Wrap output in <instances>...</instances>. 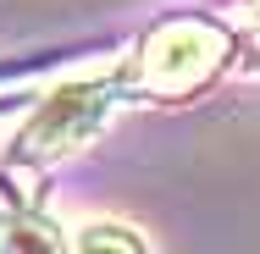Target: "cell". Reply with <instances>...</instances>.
I'll return each mask as SVG.
<instances>
[{"label": "cell", "instance_id": "obj_1", "mask_svg": "<svg viewBox=\"0 0 260 254\" xmlns=\"http://www.w3.org/2000/svg\"><path fill=\"white\" fill-rule=\"evenodd\" d=\"M122 100V78L116 72H89V78H72L50 89L39 111L28 116V127L17 133V160H61V155L83 150Z\"/></svg>", "mask_w": 260, "mask_h": 254}, {"label": "cell", "instance_id": "obj_2", "mask_svg": "<svg viewBox=\"0 0 260 254\" xmlns=\"http://www.w3.org/2000/svg\"><path fill=\"white\" fill-rule=\"evenodd\" d=\"M233 50V39L205 22V17H177L150 33V45L139 55V83L160 94V100H177V94H194L200 83H210L221 72V61Z\"/></svg>", "mask_w": 260, "mask_h": 254}, {"label": "cell", "instance_id": "obj_3", "mask_svg": "<svg viewBox=\"0 0 260 254\" xmlns=\"http://www.w3.org/2000/svg\"><path fill=\"white\" fill-rule=\"evenodd\" d=\"M72 249H127V254H139V249H150V243L127 221H83L72 232Z\"/></svg>", "mask_w": 260, "mask_h": 254}]
</instances>
